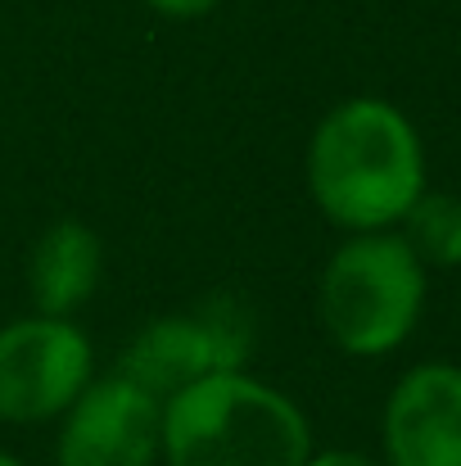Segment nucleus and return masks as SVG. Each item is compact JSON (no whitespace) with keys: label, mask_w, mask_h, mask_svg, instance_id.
<instances>
[{"label":"nucleus","mask_w":461,"mask_h":466,"mask_svg":"<svg viewBox=\"0 0 461 466\" xmlns=\"http://www.w3.org/2000/svg\"><path fill=\"white\" fill-rule=\"evenodd\" d=\"M304 186L335 231H394L430 186L421 127L385 96H348L307 137Z\"/></svg>","instance_id":"obj_1"},{"label":"nucleus","mask_w":461,"mask_h":466,"mask_svg":"<svg viewBox=\"0 0 461 466\" xmlns=\"http://www.w3.org/2000/svg\"><path fill=\"white\" fill-rule=\"evenodd\" d=\"M312 449L304 403L254 367L204 376L163 399L158 466H304Z\"/></svg>","instance_id":"obj_2"},{"label":"nucleus","mask_w":461,"mask_h":466,"mask_svg":"<svg viewBox=\"0 0 461 466\" xmlns=\"http://www.w3.org/2000/svg\"><path fill=\"white\" fill-rule=\"evenodd\" d=\"M316 326L357 362L398 353L430 304V272L398 231L344 236L316 272Z\"/></svg>","instance_id":"obj_3"},{"label":"nucleus","mask_w":461,"mask_h":466,"mask_svg":"<svg viewBox=\"0 0 461 466\" xmlns=\"http://www.w3.org/2000/svg\"><path fill=\"white\" fill-rule=\"evenodd\" d=\"M258 353V312L236 290H213L176 312H158L118 353V371L141 380L158 399L217 376L254 367Z\"/></svg>","instance_id":"obj_4"},{"label":"nucleus","mask_w":461,"mask_h":466,"mask_svg":"<svg viewBox=\"0 0 461 466\" xmlns=\"http://www.w3.org/2000/svg\"><path fill=\"white\" fill-rule=\"evenodd\" d=\"M95 371V344L77 317L0 321V426H55Z\"/></svg>","instance_id":"obj_5"},{"label":"nucleus","mask_w":461,"mask_h":466,"mask_svg":"<svg viewBox=\"0 0 461 466\" xmlns=\"http://www.w3.org/2000/svg\"><path fill=\"white\" fill-rule=\"evenodd\" d=\"M163 399L109 367L55 421V466H158Z\"/></svg>","instance_id":"obj_6"},{"label":"nucleus","mask_w":461,"mask_h":466,"mask_svg":"<svg viewBox=\"0 0 461 466\" xmlns=\"http://www.w3.org/2000/svg\"><path fill=\"white\" fill-rule=\"evenodd\" d=\"M380 458L389 466H461V367H407L380 408Z\"/></svg>","instance_id":"obj_7"},{"label":"nucleus","mask_w":461,"mask_h":466,"mask_svg":"<svg viewBox=\"0 0 461 466\" xmlns=\"http://www.w3.org/2000/svg\"><path fill=\"white\" fill-rule=\"evenodd\" d=\"M105 268H109L105 236L82 218H59L27 249V268H23L27 304L45 317H77L100 295Z\"/></svg>","instance_id":"obj_8"},{"label":"nucleus","mask_w":461,"mask_h":466,"mask_svg":"<svg viewBox=\"0 0 461 466\" xmlns=\"http://www.w3.org/2000/svg\"><path fill=\"white\" fill-rule=\"evenodd\" d=\"M407 249L426 263V272H457L461 268V195L426 186L421 199L394 227Z\"/></svg>","instance_id":"obj_9"},{"label":"nucleus","mask_w":461,"mask_h":466,"mask_svg":"<svg viewBox=\"0 0 461 466\" xmlns=\"http://www.w3.org/2000/svg\"><path fill=\"white\" fill-rule=\"evenodd\" d=\"M145 9L163 14V18H176V23H195V18H208L213 9H222L226 0H141Z\"/></svg>","instance_id":"obj_10"},{"label":"nucleus","mask_w":461,"mask_h":466,"mask_svg":"<svg viewBox=\"0 0 461 466\" xmlns=\"http://www.w3.org/2000/svg\"><path fill=\"white\" fill-rule=\"evenodd\" d=\"M304 466H389L380 453H366V449H344V444H335V449H312V458Z\"/></svg>","instance_id":"obj_11"},{"label":"nucleus","mask_w":461,"mask_h":466,"mask_svg":"<svg viewBox=\"0 0 461 466\" xmlns=\"http://www.w3.org/2000/svg\"><path fill=\"white\" fill-rule=\"evenodd\" d=\"M0 466H27L18 453H9V449H0Z\"/></svg>","instance_id":"obj_12"}]
</instances>
